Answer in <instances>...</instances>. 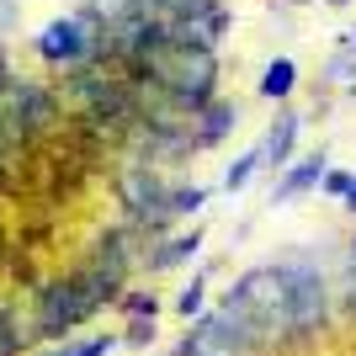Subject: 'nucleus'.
I'll use <instances>...</instances> for the list:
<instances>
[{
    "label": "nucleus",
    "mask_w": 356,
    "mask_h": 356,
    "mask_svg": "<svg viewBox=\"0 0 356 356\" xmlns=\"http://www.w3.org/2000/svg\"><path fill=\"white\" fill-rule=\"evenodd\" d=\"M118 287H122V266H106V261H96V266H86V271H74V277H64V282H54L43 293L38 335H43V341H64V335H70L74 325H86L102 303H112Z\"/></svg>",
    "instance_id": "f257e3e1"
},
{
    "label": "nucleus",
    "mask_w": 356,
    "mask_h": 356,
    "mask_svg": "<svg viewBox=\"0 0 356 356\" xmlns=\"http://www.w3.org/2000/svg\"><path fill=\"white\" fill-rule=\"evenodd\" d=\"M149 70V80L170 96L176 106L186 112H202L213 102V86H218V59H213V48H197V43H154L138 59Z\"/></svg>",
    "instance_id": "f03ea898"
},
{
    "label": "nucleus",
    "mask_w": 356,
    "mask_h": 356,
    "mask_svg": "<svg viewBox=\"0 0 356 356\" xmlns=\"http://www.w3.org/2000/svg\"><path fill=\"white\" fill-rule=\"evenodd\" d=\"M255 346H261V330L245 319L239 303L223 298L213 314H202V319L192 325V335L181 341V351L186 356H250Z\"/></svg>",
    "instance_id": "7ed1b4c3"
},
{
    "label": "nucleus",
    "mask_w": 356,
    "mask_h": 356,
    "mask_svg": "<svg viewBox=\"0 0 356 356\" xmlns=\"http://www.w3.org/2000/svg\"><path fill=\"white\" fill-rule=\"evenodd\" d=\"M90 48H96V32L80 22V16H64V22H48L43 38H38V54L48 64H86Z\"/></svg>",
    "instance_id": "20e7f679"
},
{
    "label": "nucleus",
    "mask_w": 356,
    "mask_h": 356,
    "mask_svg": "<svg viewBox=\"0 0 356 356\" xmlns=\"http://www.w3.org/2000/svg\"><path fill=\"white\" fill-rule=\"evenodd\" d=\"M319 181H325V154H309L303 165H293V170L282 176V186L271 192V202H293L298 192H309V186H319Z\"/></svg>",
    "instance_id": "39448f33"
},
{
    "label": "nucleus",
    "mask_w": 356,
    "mask_h": 356,
    "mask_svg": "<svg viewBox=\"0 0 356 356\" xmlns=\"http://www.w3.org/2000/svg\"><path fill=\"white\" fill-rule=\"evenodd\" d=\"M298 128H303V118H298V112H282V118H277V128H271L266 134V165H287L293 160V144H298Z\"/></svg>",
    "instance_id": "423d86ee"
},
{
    "label": "nucleus",
    "mask_w": 356,
    "mask_h": 356,
    "mask_svg": "<svg viewBox=\"0 0 356 356\" xmlns=\"http://www.w3.org/2000/svg\"><path fill=\"white\" fill-rule=\"evenodd\" d=\"M293 86H298V64L293 59H271L266 74H261V96H266V102H282V96H293Z\"/></svg>",
    "instance_id": "0eeeda50"
},
{
    "label": "nucleus",
    "mask_w": 356,
    "mask_h": 356,
    "mask_svg": "<svg viewBox=\"0 0 356 356\" xmlns=\"http://www.w3.org/2000/svg\"><path fill=\"white\" fill-rule=\"evenodd\" d=\"M197 250H202V234L192 229V234L170 239L165 250H154V255H149V266H154V271H165V266H176V261H186V255H197Z\"/></svg>",
    "instance_id": "6e6552de"
},
{
    "label": "nucleus",
    "mask_w": 356,
    "mask_h": 356,
    "mask_svg": "<svg viewBox=\"0 0 356 356\" xmlns=\"http://www.w3.org/2000/svg\"><path fill=\"white\" fill-rule=\"evenodd\" d=\"M261 165H266V149H250V154H239V160L229 165V176H223V186H229V192H239V186H250V176L261 170Z\"/></svg>",
    "instance_id": "1a4fd4ad"
},
{
    "label": "nucleus",
    "mask_w": 356,
    "mask_h": 356,
    "mask_svg": "<svg viewBox=\"0 0 356 356\" xmlns=\"http://www.w3.org/2000/svg\"><path fill=\"white\" fill-rule=\"evenodd\" d=\"M22 346H27V335L16 330V309L0 303V356H22Z\"/></svg>",
    "instance_id": "9d476101"
},
{
    "label": "nucleus",
    "mask_w": 356,
    "mask_h": 356,
    "mask_svg": "<svg viewBox=\"0 0 356 356\" xmlns=\"http://www.w3.org/2000/svg\"><path fill=\"white\" fill-rule=\"evenodd\" d=\"M202 112H208V122H202V134H197V144H213V138H218L223 128H229V122L239 118L234 106H202Z\"/></svg>",
    "instance_id": "9b49d317"
},
{
    "label": "nucleus",
    "mask_w": 356,
    "mask_h": 356,
    "mask_svg": "<svg viewBox=\"0 0 356 356\" xmlns=\"http://www.w3.org/2000/svg\"><path fill=\"white\" fill-rule=\"evenodd\" d=\"M208 202V192L202 186H181V192H165V213H197Z\"/></svg>",
    "instance_id": "f8f14e48"
},
{
    "label": "nucleus",
    "mask_w": 356,
    "mask_h": 356,
    "mask_svg": "<svg viewBox=\"0 0 356 356\" xmlns=\"http://www.w3.org/2000/svg\"><path fill=\"white\" fill-rule=\"evenodd\" d=\"M202 287H208L202 277H192V287H181V298H176V314H186V319H192V314H202V298H208Z\"/></svg>",
    "instance_id": "ddd939ff"
},
{
    "label": "nucleus",
    "mask_w": 356,
    "mask_h": 356,
    "mask_svg": "<svg viewBox=\"0 0 356 356\" xmlns=\"http://www.w3.org/2000/svg\"><path fill=\"white\" fill-rule=\"evenodd\" d=\"M112 346H118V335H90L80 346H64V356H106Z\"/></svg>",
    "instance_id": "4468645a"
},
{
    "label": "nucleus",
    "mask_w": 356,
    "mask_h": 356,
    "mask_svg": "<svg viewBox=\"0 0 356 356\" xmlns=\"http://www.w3.org/2000/svg\"><path fill=\"white\" fill-rule=\"evenodd\" d=\"M122 309L134 314V319H154L160 303H154V293H128V298H122Z\"/></svg>",
    "instance_id": "2eb2a0df"
},
{
    "label": "nucleus",
    "mask_w": 356,
    "mask_h": 356,
    "mask_svg": "<svg viewBox=\"0 0 356 356\" xmlns=\"http://www.w3.org/2000/svg\"><path fill=\"white\" fill-rule=\"evenodd\" d=\"M346 303H351V314H356V239H351V250H346Z\"/></svg>",
    "instance_id": "dca6fc26"
},
{
    "label": "nucleus",
    "mask_w": 356,
    "mask_h": 356,
    "mask_svg": "<svg viewBox=\"0 0 356 356\" xmlns=\"http://www.w3.org/2000/svg\"><path fill=\"white\" fill-rule=\"evenodd\" d=\"M346 186H351V176H346V170H325V192H330V197H346Z\"/></svg>",
    "instance_id": "f3484780"
},
{
    "label": "nucleus",
    "mask_w": 356,
    "mask_h": 356,
    "mask_svg": "<svg viewBox=\"0 0 356 356\" xmlns=\"http://www.w3.org/2000/svg\"><path fill=\"white\" fill-rule=\"evenodd\" d=\"M149 335H154V319H134V325H128V341L134 346H144Z\"/></svg>",
    "instance_id": "a211bd4d"
},
{
    "label": "nucleus",
    "mask_w": 356,
    "mask_h": 356,
    "mask_svg": "<svg viewBox=\"0 0 356 356\" xmlns=\"http://www.w3.org/2000/svg\"><path fill=\"white\" fill-rule=\"evenodd\" d=\"M346 208L356 213V176H351V186H346Z\"/></svg>",
    "instance_id": "6ab92c4d"
},
{
    "label": "nucleus",
    "mask_w": 356,
    "mask_h": 356,
    "mask_svg": "<svg viewBox=\"0 0 356 356\" xmlns=\"http://www.w3.org/2000/svg\"><path fill=\"white\" fill-rule=\"evenodd\" d=\"M351 96H356V80H351Z\"/></svg>",
    "instance_id": "aec40b11"
},
{
    "label": "nucleus",
    "mask_w": 356,
    "mask_h": 356,
    "mask_svg": "<svg viewBox=\"0 0 356 356\" xmlns=\"http://www.w3.org/2000/svg\"><path fill=\"white\" fill-rule=\"evenodd\" d=\"M176 356H186V351H181V346H176Z\"/></svg>",
    "instance_id": "412c9836"
},
{
    "label": "nucleus",
    "mask_w": 356,
    "mask_h": 356,
    "mask_svg": "<svg viewBox=\"0 0 356 356\" xmlns=\"http://www.w3.org/2000/svg\"><path fill=\"white\" fill-rule=\"evenodd\" d=\"M54 356H64V351H54Z\"/></svg>",
    "instance_id": "4be33fe9"
}]
</instances>
